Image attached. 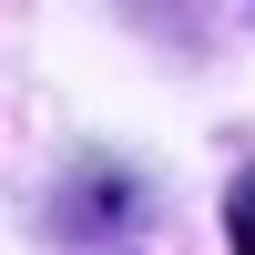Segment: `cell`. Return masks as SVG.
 I'll use <instances>...</instances> for the list:
<instances>
[{"instance_id": "cell-1", "label": "cell", "mask_w": 255, "mask_h": 255, "mask_svg": "<svg viewBox=\"0 0 255 255\" xmlns=\"http://www.w3.org/2000/svg\"><path fill=\"white\" fill-rule=\"evenodd\" d=\"M225 225H235V255H255V184H245L235 204H225Z\"/></svg>"}]
</instances>
